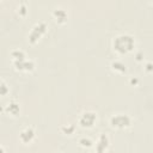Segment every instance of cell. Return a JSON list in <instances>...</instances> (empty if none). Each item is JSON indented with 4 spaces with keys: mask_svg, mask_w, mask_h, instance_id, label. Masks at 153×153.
Here are the masks:
<instances>
[{
    "mask_svg": "<svg viewBox=\"0 0 153 153\" xmlns=\"http://www.w3.org/2000/svg\"><path fill=\"white\" fill-rule=\"evenodd\" d=\"M112 44H114L115 50H117L121 54H124V53L130 51L134 48L135 42L130 35H120L114 39Z\"/></svg>",
    "mask_w": 153,
    "mask_h": 153,
    "instance_id": "cell-1",
    "label": "cell"
},
{
    "mask_svg": "<svg viewBox=\"0 0 153 153\" xmlns=\"http://www.w3.org/2000/svg\"><path fill=\"white\" fill-rule=\"evenodd\" d=\"M45 29H47V24H45L44 22L37 23V24L32 27V30H31V32H30V35H29V42H30V43H35L36 41H38V39L41 38V36L45 32Z\"/></svg>",
    "mask_w": 153,
    "mask_h": 153,
    "instance_id": "cell-2",
    "label": "cell"
},
{
    "mask_svg": "<svg viewBox=\"0 0 153 153\" xmlns=\"http://www.w3.org/2000/svg\"><path fill=\"white\" fill-rule=\"evenodd\" d=\"M110 123L116 128H126L130 126V118L127 115H115L110 118Z\"/></svg>",
    "mask_w": 153,
    "mask_h": 153,
    "instance_id": "cell-3",
    "label": "cell"
},
{
    "mask_svg": "<svg viewBox=\"0 0 153 153\" xmlns=\"http://www.w3.org/2000/svg\"><path fill=\"white\" fill-rule=\"evenodd\" d=\"M96 114L92 112V111H86L84 112L81 116H80V120H79V123L82 126V127H92L93 123L96 122Z\"/></svg>",
    "mask_w": 153,
    "mask_h": 153,
    "instance_id": "cell-4",
    "label": "cell"
},
{
    "mask_svg": "<svg viewBox=\"0 0 153 153\" xmlns=\"http://www.w3.org/2000/svg\"><path fill=\"white\" fill-rule=\"evenodd\" d=\"M13 65L16 66L17 69H20V71H31L33 69V62L31 60H20V61H13Z\"/></svg>",
    "mask_w": 153,
    "mask_h": 153,
    "instance_id": "cell-5",
    "label": "cell"
},
{
    "mask_svg": "<svg viewBox=\"0 0 153 153\" xmlns=\"http://www.w3.org/2000/svg\"><path fill=\"white\" fill-rule=\"evenodd\" d=\"M33 136H35V131H33V129L32 128H25V129H23L22 131H20V134H19V137H20V140L24 142V143H27V142H30L32 139H33Z\"/></svg>",
    "mask_w": 153,
    "mask_h": 153,
    "instance_id": "cell-6",
    "label": "cell"
},
{
    "mask_svg": "<svg viewBox=\"0 0 153 153\" xmlns=\"http://www.w3.org/2000/svg\"><path fill=\"white\" fill-rule=\"evenodd\" d=\"M109 145V139L105 134H102L99 137V141L97 143V153H103L105 151V148Z\"/></svg>",
    "mask_w": 153,
    "mask_h": 153,
    "instance_id": "cell-7",
    "label": "cell"
},
{
    "mask_svg": "<svg viewBox=\"0 0 153 153\" xmlns=\"http://www.w3.org/2000/svg\"><path fill=\"white\" fill-rule=\"evenodd\" d=\"M53 14H54V17L56 18V20H59V22H63V20L67 18V13H66V11L62 10V8H56V10H54Z\"/></svg>",
    "mask_w": 153,
    "mask_h": 153,
    "instance_id": "cell-8",
    "label": "cell"
},
{
    "mask_svg": "<svg viewBox=\"0 0 153 153\" xmlns=\"http://www.w3.org/2000/svg\"><path fill=\"white\" fill-rule=\"evenodd\" d=\"M11 56L13 57V61H20L25 59V54L22 50H13L11 53Z\"/></svg>",
    "mask_w": 153,
    "mask_h": 153,
    "instance_id": "cell-9",
    "label": "cell"
},
{
    "mask_svg": "<svg viewBox=\"0 0 153 153\" xmlns=\"http://www.w3.org/2000/svg\"><path fill=\"white\" fill-rule=\"evenodd\" d=\"M7 111L11 112L12 115H17V114L19 112V105H18L17 103L12 102V103H10V104L7 105Z\"/></svg>",
    "mask_w": 153,
    "mask_h": 153,
    "instance_id": "cell-10",
    "label": "cell"
},
{
    "mask_svg": "<svg viewBox=\"0 0 153 153\" xmlns=\"http://www.w3.org/2000/svg\"><path fill=\"white\" fill-rule=\"evenodd\" d=\"M112 69L114 71H117V72H126V66L122 63V62H118V61H115L112 62Z\"/></svg>",
    "mask_w": 153,
    "mask_h": 153,
    "instance_id": "cell-11",
    "label": "cell"
},
{
    "mask_svg": "<svg viewBox=\"0 0 153 153\" xmlns=\"http://www.w3.org/2000/svg\"><path fill=\"white\" fill-rule=\"evenodd\" d=\"M8 92V87H7V85L2 81V80H0V94H6Z\"/></svg>",
    "mask_w": 153,
    "mask_h": 153,
    "instance_id": "cell-12",
    "label": "cell"
},
{
    "mask_svg": "<svg viewBox=\"0 0 153 153\" xmlns=\"http://www.w3.org/2000/svg\"><path fill=\"white\" fill-rule=\"evenodd\" d=\"M80 143H81L82 146H85V147H90V146L92 145V141H91L90 139H86V137H82V139L80 140Z\"/></svg>",
    "mask_w": 153,
    "mask_h": 153,
    "instance_id": "cell-13",
    "label": "cell"
},
{
    "mask_svg": "<svg viewBox=\"0 0 153 153\" xmlns=\"http://www.w3.org/2000/svg\"><path fill=\"white\" fill-rule=\"evenodd\" d=\"M62 130H65L66 133H72V131H73V127L71 126V127H68V128H62Z\"/></svg>",
    "mask_w": 153,
    "mask_h": 153,
    "instance_id": "cell-14",
    "label": "cell"
},
{
    "mask_svg": "<svg viewBox=\"0 0 153 153\" xmlns=\"http://www.w3.org/2000/svg\"><path fill=\"white\" fill-rule=\"evenodd\" d=\"M0 153H5V151H4V148L0 146Z\"/></svg>",
    "mask_w": 153,
    "mask_h": 153,
    "instance_id": "cell-15",
    "label": "cell"
}]
</instances>
